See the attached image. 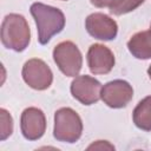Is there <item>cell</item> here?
Masks as SVG:
<instances>
[{"label":"cell","mask_w":151,"mask_h":151,"mask_svg":"<svg viewBox=\"0 0 151 151\" xmlns=\"http://www.w3.org/2000/svg\"><path fill=\"white\" fill-rule=\"evenodd\" d=\"M29 11L35 21L38 40L41 45H46L53 35L63 31L65 26V15L59 8L41 2H34L31 5Z\"/></svg>","instance_id":"obj_1"},{"label":"cell","mask_w":151,"mask_h":151,"mask_svg":"<svg viewBox=\"0 0 151 151\" xmlns=\"http://www.w3.org/2000/svg\"><path fill=\"white\" fill-rule=\"evenodd\" d=\"M31 40V31L26 19L17 13L7 14L1 24L2 45L15 52L26 50Z\"/></svg>","instance_id":"obj_2"},{"label":"cell","mask_w":151,"mask_h":151,"mask_svg":"<svg viewBox=\"0 0 151 151\" xmlns=\"http://www.w3.org/2000/svg\"><path fill=\"white\" fill-rule=\"evenodd\" d=\"M83 133V122L71 107H61L54 113L53 136L63 143H76Z\"/></svg>","instance_id":"obj_3"},{"label":"cell","mask_w":151,"mask_h":151,"mask_svg":"<svg viewBox=\"0 0 151 151\" xmlns=\"http://www.w3.org/2000/svg\"><path fill=\"white\" fill-rule=\"evenodd\" d=\"M53 59L58 68L67 77H76L83 66V55L72 41H61L53 50Z\"/></svg>","instance_id":"obj_4"},{"label":"cell","mask_w":151,"mask_h":151,"mask_svg":"<svg viewBox=\"0 0 151 151\" xmlns=\"http://www.w3.org/2000/svg\"><path fill=\"white\" fill-rule=\"evenodd\" d=\"M22 79L32 88L42 91L51 86L53 73L47 64L38 58L27 60L22 66Z\"/></svg>","instance_id":"obj_5"},{"label":"cell","mask_w":151,"mask_h":151,"mask_svg":"<svg viewBox=\"0 0 151 151\" xmlns=\"http://www.w3.org/2000/svg\"><path fill=\"white\" fill-rule=\"evenodd\" d=\"M133 97L132 86L123 79H116L106 83L101 87L100 99L112 109L125 107Z\"/></svg>","instance_id":"obj_6"},{"label":"cell","mask_w":151,"mask_h":151,"mask_svg":"<svg viewBox=\"0 0 151 151\" xmlns=\"http://www.w3.org/2000/svg\"><path fill=\"white\" fill-rule=\"evenodd\" d=\"M101 84L90 76H78L71 83V93L73 98L84 105H92L100 99Z\"/></svg>","instance_id":"obj_7"},{"label":"cell","mask_w":151,"mask_h":151,"mask_svg":"<svg viewBox=\"0 0 151 151\" xmlns=\"http://www.w3.org/2000/svg\"><path fill=\"white\" fill-rule=\"evenodd\" d=\"M85 28L90 35L98 40H113L118 33L117 22L104 13H92L85 20Z\"/></svg>","instance_id":"obj_8"},{"label":"cell","mask_w":151,"mask_h":151,"mask_svg":"<svg viewBox=\"0 0 151 151\" xmlns=\"http://www.w3.org/2000/svg\"><path fill=\"white\" fill-rule=\"evenodd\" d=\"M20 129L22 136L28 140L41 138L46 130V117L38 107H27L22 111L20 118Z\"/></svg>","instance_id":"obj_9"},{"label":"cell","mask_w":151,"mask_h":151,"mask_svg":"<svg viewBox=\"0 0 151 151\" xmlns=\"http://www.w3.org/2000/svg\"><path fill=\"white\" fill-rule=\"evenodd\" d=\"M87 65L93 74H106L114 66L112 51L101 44H93L87 51Z\"/></svg>","instance_id":"obj_10"},{"label":"cell","mask_w":151,"mask_h":151,"mask_svg":"<svg viewBox=\"0 0 151 151\" xmlns=\"http://www.w3.org/2000/svg\"><path fill=\"white\" fill-rule=\"evenodd\" d=\"M127 48L130 53L137 59L151 58V31H142L131 37L127 41Z\"/></svg>","instance_id":"obj_11"},{"label":"cell","mask_w":151,"mask_h":151,"mask_svg":"<svg viewBox=\"0 0 151 151\" xmlns=\"http://www.w3.org/2000/svg\"><path fill=\"white\" fill-rule=\"evenodd\" d=\"M132 119L134 125L144 131H151V96L140 100L133 110Z\"/></svg>","instance_id":"obj_12"},{"label":"cell","mask_w":151,"mask_h":151,"mask_svg":"<svg viewBox=\"0 0 151 151\" xmlns=\"http://www.w3.org/2000/svg\"><path fill=\"white\" fill-rule=\"evenodd\" d=\"M0 139H7L13 132V119L9 112L5 109H0Z\"/></svg>","instance_id":"obj_13"},{"label":"cell","mask_w":151,"mask_h":151,"mask_svg":"<svg viewBox=\"0 0 151 151\" xmlns=\"http://www.w3.org/2000/svg\"><path fill=\"white\" fill-rule=\"evenodd\" d=\"M144 1L145 0H120L113 8L110 9V13L114 15L126 14L129 12H132L137 7H139Z\"/></svg>","instance_id":"obj_14"},{"label":"cell","mask_w":151,"mask_h":151,"mask_svg":"<svg viewBox=\"0 0 151 151\" xmlns=\"http://www.w3.org/2000/svg\"><path fill=\"white\" fill-rule=\"evenodd\" d=\"M91 4L96 7H99V8H104V7H107L109 9L113 8L120 0H90Z\"/></svg>","instance_id":"obj_15"},{"label":"cell","mask_w":151,"mask_h":151,"mask_svg":"<svg viewBox=\"0 0 151 151\" xmlns=\"http://www.w3.org/2000/svg\"><path fill=\"white\" fill-rule=\"evenodd\" d=\"M87 149L88 150H92V149H94V150H105V149H107V150H114V146L112 144H110L109 142H106V140H97L96 143L91 144Z\"/></svg>","instance_id":"obj_16"},{"label":"cell","mask_w":151,"mask_h":151,"mask_svg":"<svg viewBox=\"0 0 151 151\" xmlns=\"http://www.w3.org/2000/svg\"><path fill=\"white\" fill-rule=\"evenodd\" d=\"M147 74H149V77H150V79H151V65H150L149 68H147Z\"/></svg>","instance_id":"obj_17"},{"label":"cell","mask_w":151,"mask_h":151,"mask_svg":"<svg viewBox=\"0 0 151 151\" xmlns=\"http://www.w3.org/2000/svg\"><path fill=\"white\" fill-rule=\"evenodd\" d=\"M63 1H67V0H63Z\"/></svg>","instance_id":"obj_18"},{"label":"cell","mask_w":151,"mask_h":151,"mask_svg":"<svg viewBox=\"0 0 151 151\" xmlns=\"http://www.w3.org/2000/svg\"><path fill=\"white\" fill-rule=\"evenodd\" d=\"M150 31H151V26H150Z\"/></svg>","instance_id":"obj_19"}]
</instances>
